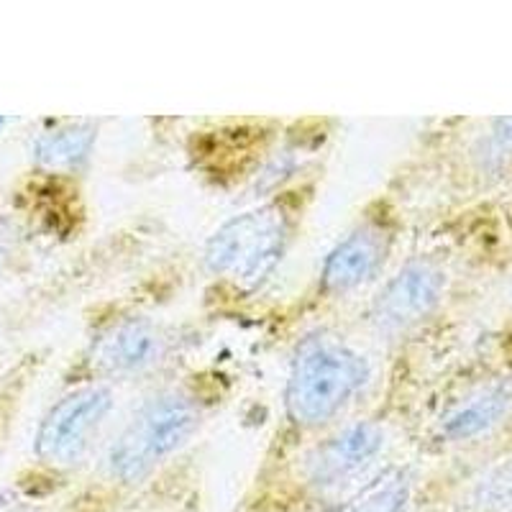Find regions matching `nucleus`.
Returning <instances> with one entry per match:
<instances>
[{"label": "nucleus", "mask_w": 512, "mask_h": 512, "mask_svg": "<svg viewBox=\"0 0 512 512\" xmlns=\"http://www.w3.org/2000/svg\"><path fill=\"white\" fill-rule=\"evenodd\" d=\"M210 405L213 400L198 382L169 384L141 402L105 454L113 482L136 484L152 477L198 436Z\"/></svg>", "instance_id": "nucleus-1"}, {"label": "nucleus", "mask_w": 512, "mask_h": 512, "mask_svg": "<svg viewBox=\"0 0 512 512\" xmlns=\"http://www.w3.org/2000/svg\"><path fill=\"white\" fill-rule=\"evenodd\" d=\"M369 382L367 356L344 338L315 333L297 344L285 382V415L297 431H323Z\"/></svg>", "instance_id": "nucleus-2"}, {"label": "nucleus", "mask_w": 512, "mask_h": 512, "mask_svg": "<svg viewBox=\"0 0 512 512\" xmlns=\"http://www.w3.org/2000/svg\"><path fill=\"white\" fill-rule=\"evenodd\" d=\"M295 205L274 198L223 223L203 251L205 272L251 295L277 272L295 236Z\"/></svg>", "instance_id": "nucleus-3"}, {"label": "nucleus", "mask_w": 512, "mask_h": 512, "mask_svg": "<svg viewBox=\"0 0 512 512\" xmlns=\"http://www.w3.org/2000/svg\"><path fill=\"white\" fill-rule=\"evenodd\" d=\"M111 384L85 382L59 397L41 418L34 438L36 459L54 469H70L90 454L108 415L113 413Z\"/></svg>", "instance_id": "nucleus-4"}, {"label": "nucleus", "mask_w": 512, "mask_h": 512, "mask_svg": "<svg viewBox=\"0 0 512 512\" xmlns=\"http://www.w3.org/2000/svg\"><path fill=\"white\" fill-rule=\"evenodd\" d=\"M172 346L175 338L159 320L144 315L111 320L88 341L82 356L88 372L85 382L111 384L144 377L169 361Z\"/></svg>", "instance_id": "nucleus-5"}, {"label": "nucleus", "mask_w": 512, "mask_h": 512, "mask_svg": "<svg viewBox=\"0 0 512 512\" xmlns=\"http://www.w3.org/2000/svg\"><path fill=\"white\" fill-rule=\"evenodd\" d=\"M392 246L395 223L390 213L382 208L377 213H367L328 251L326 262L320 267V295L346 297L369 285L390 259Z\"/></svg>", "instance_id": "nucleus-6"}, {"label": "nucleus", "mask_w": 512, "mask_h": 512, "mask_svg": "<svg viewBox=\"0 0 512 512\" xmlns=\"http://www.w3.org/2000/svg\"><path fill=\"white\" fill-rule=\"evenodd\" d=\"M384 448V428L377 420H356L315 443L303 459L305 484L331 492L367 472Z\"/></svg>", "instance_id": "nucleus-7"}, {"label": "nucleus", "mask_w": 512, "mask_h": 512, "mask_svg": "<svg viewBox=\"0 0 512 512\" xmlns=\"http://www.w3.org/2000/svg\"><path fill=\"white\" fill-rule=\"evenodd\" d=\"M443 290H446L443 269L428 259H413L379 290L369 318L384 336H400L423 323L436 310Z\"/></svg>", "instance_id": "nucleus-8"}, {"label": "nucleus", "mask_w": 512, "mask_h": 512, "mask_svg": "<svg viewBox=\"0 0 512 512\" xmlns=\"http://www.w3.org/2000/svg\"><path fill=\"white\" fill-rule=\"evenodd\" d=\"M98 139V126L93 121L64 123L41 134L34 144V159L49 172H75L88 162Z\"/></svg>", "instance_id": "nucleus-9"}, {"label": "nucleus", "mask_w": 512, "mask_h": 512, "mask_svg": "<svg viewBox=\"0 0 512 512\" xmlns=\"http://www.w3.org/2000/svg\"><path fill=\"white\" fill-rule=\"evenodd\" d=\"M510 405V387H505V384L489 387V390L479 392L477 397H472L469 402L459 405L454 413H448L446 418H443V436H446L448 441H469V438L482 436V433H487L489 428H495V425L505 418Z\"/></svg>", "instance_id": "nucleus-10"}, {"label": "nucleus", "mask_w": 512, "mask_h": 512, "mask_svg": "<svg viewBox=\"0 0 512 512\" xmlns=\"http://www.w3.org/2000/svg\"><path fill=\"white\" fill-rule=\"evenodd\" d=\"M410 495H413V479L408 469H392L369 484L346 512H405Z\"/></svg>", "instance_id": "nucleus-11"}, {"label": "nucleus", "mask_w": 512, "mask_h": 512, "mask_svg": "<svg viewBox=\"0 0 512 512\" xmlns=\"http://www.w3.org/2000/svg\"><path fill=\"white\" fill-rule=\"evenodd\" d=\"M474 505L482 512H512V459L484 474L474 489Z\"/></svg>", "instance_id": "nucleus-12"}, {"label": "nucleus", "mask_w": 512, "mask_h": 512, "mask_svg": "<svg viewBox=\"0 0 512 512\" xmlns=\"http://www.w3.org/2000/svg\"><path fill=\"white\" fill-rule=\"evenodd\" d=\"M18 244V228L16 221L8 216H0V267L8 262L16 251Z\"/></svg>", "instance_id": "nucleus-13"}, {"label": "nucleus", "mask_w": 512, "mask_h": 512, "mask_svg": "<svg viewBox=\"0 0 512 512\" xmlns=\"http://www.w3.org/2000/svg\"><path fill=\"white\" fill-rule=\"evenodd\" d=\"M0 512H11L8 510V502H0Z\"/></svg>", "instance_id": "nucleus-14"}]
</instances>
